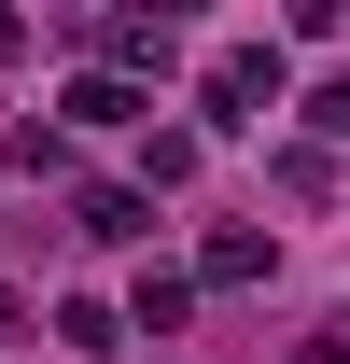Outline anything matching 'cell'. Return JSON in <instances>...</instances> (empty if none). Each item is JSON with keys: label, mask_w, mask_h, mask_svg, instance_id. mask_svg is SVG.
Here are the masks:
<instances>
[{"label": "cell", "mask_w": 350, "mask_h": 364, "mask_svg": "<svg viewBox=\"0 0 350 364\" xmlns=\"http://www.w3.org/2000/svg\"><path fill=\"white\" fill-rule=\"evenodd\" d=\"M196 98H211V127H266L280 112V43H224Z\"/></svg>", "instance_id": "obj_1"}, {"label": "cell", "mask_w": 350, "mask_h": 364, "mask_svg": "<svg viewBox=\"0 0 350 364\" xmlns=\"http://www.w3.org/2000/svg\"><path fill=\"white\" fill-rule=\"evenodd\" d=\"M85 43H98V70H112V85L169 70V28H154V14H85Z\"/></svg>", "instance_id": "obj_2"}, {"label": "cell", "mask_w": 350, "mask_h": 364, "mask_svg": "<svg viewBox=\"0 0 350 364\" xmlns=\"http://www.w3.org/2000/svg\"><path fill=\"white\" fill-rule=\"evenodd\" d=\"M182 309H196V280H182V267H154V280H140V294H127V322H140V336H169Z\"/></svg>", "instance_id": "obj_3"}, {"label": "cell", "mask_w": 350, "mask_h": 364, "mask_svg": "<svg viewBox=\"0 0 350 364\" xmlns=\"http://www.w3.org/2000/svg\"><path fill=\"white\" fill-rule=\"evenodd\" d=\"M70 112H85V127H140L154 98H140V85H112V70H85V85H70Z\"/></svg>", "instance_id": "obj_4"}, {"label": "cell", "mask_w": 350, "mask_h": 364, "mask_svg": "<svg viewBox=\"0 0 350 364\" xmlns=\"http://www.w3.org/2000/svg\"><path fill=\"white\" fill-rule=\"evenodd\" d=\"M196 280H224V294H238V280H266V238H253V225H224L211 252H196Z\"/></svg>", "instance_id": "obj_5"}, {"label": "cell", "mask_w": 350, "mask_h": 364, "mask_svg": "<svg viewBox=\"0 0 350 364\" xmlns=\"http://www.w3.org/2000/svg\"><path fill=\"white\" fill-rule=\"evenodd\" d=\"M56 336H70V350H127V309H98V294H70V309H56Z\"/></svg>", "instance_id": "obj_6"}, {"label": "cell", "mask_w": 350, "mask_h": 364, "mask_svg": "<svg viewBox=\"0 0 350 364\" xmlns=\"http://www.w3.org/2000/svg\"><path fill=\"white\" fill-rule=\"evenodd\" d=\"M70 238H154V225H140V196H127V182H98V196H85V225H70Z\"/></svg>", "instance_id": "obj_7"}, {"label": "cell", "mask_w": 350, "mask_h": 364, "mask_svg": "<svg viewBox=\"0 0 350 364\" xmlns=\"http://www.w3.org/2000/svg\"><path fill=\"white\" fill-rule=\"evenodd\" d=\"M140 182H196V127H154V140H140Z\"/></svg>", "instance_id": "obj_8"}, {"label": "cell", "mask_w": 350, "mask_h": 364, "mask_svg": "<svg viewBox=\"0 0 350 364\" xmlns=\"http://www.w3.org/2000/svg\"><path fill=\"white\" fill-rule=\"evenodd\" d=\"M295 364H350V336H308V350H295Z\"/></svg>", "instance_id": "obj_9"}, {"label": "cell", "mask_w": 350, "mask_h": 364, "mask_svg": "<svg viewBox=\"0 0 350 364\" xmlns=\"http://www.w3.org/2000/svg\"><path fill=\"white\" fill-rule=\"evenodd\" d=\"M0 336H14V294H0Z\"/></svg>", "instance_id": "obj_10"}]
</instances>
